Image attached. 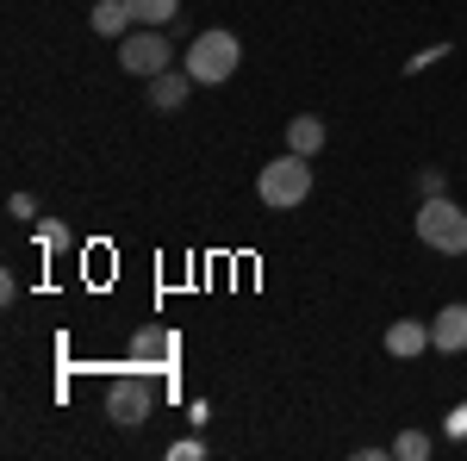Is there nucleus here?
I'll return each mask as SVG.
<instances>
[{"label":"nucleus","instance_id":"obj_1","mask_svg":"<svg viewBox=\"0 0 467 461\" xmlns=\"http://www.w3.org/2000/svg\"><path fill=\"white\" fill-rule=\"evenodd\" d=\"M244 69V44H237V32H193V44H187V75L200 81V88H218V81H231V75Z\"/></svg>","mask_w":467,"mask_h":461},{"label":"nucleus","instance_id":"obj_2","mask_svg":"<svg viewBox=\"0 0 467 461\" xmlns=\"http://www.w3.org/2000/svg\"><path fill=\"white\" fill-rule=\"evenodd\" d=\"M255 194H262V206H299L306 194H312V156H299V150H287V156H275L262 175H255Z\"/></svg>","mask_w":467,"mask_h":461},{"label":"nucleus","instance_id":"obj_3","mask_svg":"<svg viewBox=\"0 0 467 461\" xmlns=\"http://www.w3.org/2000/svg\"><path fill=\"white\" fill-rule=\"evenodd\" d=\"M418 237H424L436 256H467V213L449 194H436V200L418 206Z\"/></svg>","mask_w":467,"mask_h":461},{"label":"nucleus","instance_id":"obj_4","mask_svg":"<svg viewBox=\"0 0 467 461\" xmlns=\"http://www.w3.org/2000/svg\"><path fill=\"white\" fill-rule=\"evenodd\" d=\"M175 63V44H169V32L162 26H138V32H125L119 37V69H131V75H162Z\"/></svg>","mask_w":467,"mask_h":461},{"label":"nucleus","instance_id":"obj_5","mask_svg":"<svg viewBox=\"0 0 467 461\" xmlns=\"http://www.w3.org/2000/svg\"><path fill=\"white\" fill-rule=\"evenodd\" d=\"M150 412H156V393L144 387V374H125V381H112V387H107V418H112V424L131 430V424H144Z\"/></svg>","mask_w":467,"mask_h":461},{"label":"nucleus","instance_id":"obj_6","mask_svg":"<svg viewBox=\"0 0 467 461\" xmlns=\"http://www.w3.org/2000/svg\"><path fill=\"white\" fill-rule=\"evenodd\" d=\"M175 355H181V337H175V330H162V324H150V330L131 337V368H138V374H169Z\"/></svg>","mask_w":467,"mask_h":461},{"label":"nucleus","instance_id":"obj_7","mask_svg":"<svg viewBox=\"0 0 467 461\" xmlns=\"http://www.w3.org/2000/svg\"><path fill=\"white\" fill-rule=\"evenodd\" d=\"M431 350H442V355H462V350H467V306H462V299L436 312V324H431Z\"/></svg>","mask_w":467,"mask_h":461},{"label":"nucleus","instance_id":"obj_8","mask_svg":"<svg viewBox=\"0 0 467 461\" xmlns=\"http://www.w3.org/2000/svg\"><path fill=\"white\" fill-rule=\"evenodd\" d=\"M187 88H200L187 69H162V75H150V107L156 112H175L187 107Z\"/></svg>","mask_w":467,"mask_h":461},{"label":"nucleus","instance_id":"obj_9","mask_svg":"<svg viewBox=\"0 0 467 461\" xmlns=\"http://www.w3.org/2000/svg\"><path fill=\"white\" fill-rule=\"evenodd\" d=\"M431 350V324H418V319H399V324H387V355H424Z\"/></svg>","mask_w":467,"mask_h":461},{"label":"nucleus","instance_id":"obj_10","mask_svg":"<svg viewBox=\"0 0 467 461\" xmlns=\"http://www.w3.org/2000/svg\"><path fill=\"white\" fill-rule=\"evenodd\" d=\"M94 32L100 37H125L131 32V6H125V0H94Z\"/></svg>","mask_w":467,"mask_h":461},{"label":"nucleus","instance_id":"obj_11","mask_svg":"<svg viewBox=\"0 0 467 461\" xmlns=\"http://www.w3.org/2000/svg\"><path fill=\"white\" fill-rule=\"evenodd\" d=\"M287 150L318 156V150H324V119H312V112H306V119H293V125H287Z\"/></svg>","mask_w":467,"mask_h":461},{"label":"nucleus","instance_id":"obj_12","mask_svg":"<svg viewBox=\"0 0 467 461\" xmlns=\"http://www.w3.org/2000/svg\"><path fill=\"white\" fill-rule=\"evenodd\" d=\"M125 6H131L138 26H169V19H181V0H125Z\"/></svg>","mask_w":467,"mask_h":461},{"label":"nucleus","instance_id":"obj_13","mask_svg":"<svg viewBox=\"0 0 467 461\" xmlns=\"http://www.w3.org/2000/svg\"><path fill=\"white\" fill-rule=\"evenodd\" d=\"M393 456L399 461H424L431 456V436H424V430H405V436H393Z\"/></svg>","mask_w":467,"mask_h":461},{"label":"nucleus","instance_id":"obj_14","mask_svg":"<svg viewBox=\"0 0 467 461\" xmlns=\"http://www.w3.org/2000/svg\"><path fill=\"white\" fill-rule=\"evenodd\" d=\"M442 187H449V175H442V169H424V175H418V194H424V200H436Z\"/></svg>","mask_w":467,"mask_h":461},{"label":"nucleus","instance_id":"obj_15","mask_svg":"<svg viewBox=\"0 0 467 461\" xmlns=\"http://www.w3.org/2000/svg\"><path fill=\"white\" fill-rule=\"evenodd\" d=\"M37 244L44 249H69V231H63V225H37Z\"/></svg>","mask_w":467,"mask_h":461},{"label":"nucleus","instance_id":"obj_16","mask_svg":"<svg viewBox=\"0 0 467 461\" xmlns=\"http://www.w3.org/2000/svg\"><path fill=\"white\" fill-rule=\"evenodd\" d=\"M6 213H13V218H32V213H37L32 194H13V200H6Z\"/></svg>","mask_w":467,"mask_h":461},{"label":"nucleus","instance_id":"obj_17","mask_svg":"<svg viewBox=\"0 0 467 461\" xmlns=\"http://www.w3.org/2000/svg\"><path fill=\"white\" fill-rule=\"evenodd\" d=\"M449 430H455V436H467V405H455V418H449Z\"/></svg>","mask_w":467,"mask_h":461}]
</instances>
